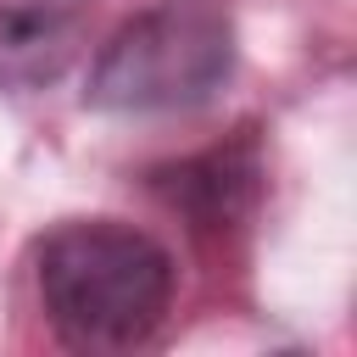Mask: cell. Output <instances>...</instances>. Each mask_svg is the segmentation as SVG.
I'll use <instances>...</instances> for the list:
<instances>
[{"label": "cell", "instance_id": "obj_1", "mask_svg": "<svg viewBox=\"0 0 357 357\" xmlns=\"http://www.w3.org/2000/svg\"><path fill=\"white\" fill-rule=\"evenodd\" d=\"M33 290L73 351H134L173 307V257L134 223H61L33 251Z\"/></svg>", "mask_w": 357, "mask_h": 357}, {"label": "cell", "instance_id": "obj_2", "mask_svg": "<svg viewBox=\"0 0 357 357\" xmlns=\"http://www.w3.org/2000/svg\"><path fill=\"white\" fill-rule=\"evenodd\" d=\"M234 73V22L218 0H156L134 11L89 67V106L123 117L195 112Z\"/></svg>", "mask_w": 357, "mask_h": 357}, {"label": "cell", "instance_id": "obj_3", "mask_svg": "<svg viewBox=\"0 0 357 357\" xmlns=\"http://www.w3.org/2000/svg\"><path fill=\"white\" fill-rule=\"evenodd\" d=\"M151 190L195 234H223V229L245 223L251 206H257V195H262V151H257L251 134H240L229 145H212L201 156L156 167Z\"/></svg>", "mask_w": 357, "mask_h": 357}, {"label": "cell", "instance_id": "obj_4", "mask_svg": "<svg viewBox=\"0 0 357 357\" xmlns=\"http://www.w3.org/2000/svg\"><path fill=\"white\" fill-rule=\"evenodd\" d=\"M100 0H0V89L56 84L89 45Z\"/></svg>", "mask_w": 357, "mask_h": 357}]
</instances>
